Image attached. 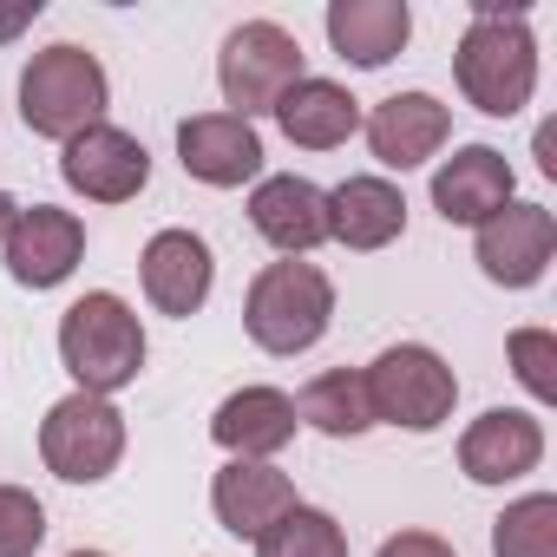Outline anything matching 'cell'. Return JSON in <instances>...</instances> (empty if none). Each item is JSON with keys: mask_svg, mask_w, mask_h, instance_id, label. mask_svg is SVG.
<instances>
[{"mask_svg": "<svg viewBox=\"0 0 557 557\" xmlns=\"http://www.w3.org/2000/svg\"><path fill=\"white\" fill-rule=\"evenodd\" d=\"M453 79L466 106H479L485 119H518L537 92V40H531L524 8L472 0V27L453 47Z\"/></svg>", "mask_w": 557, "mask_h": 557, "instance_id": "6da1fadb", "label": "cell"}, {"mask_svg": "<svg viewBox=\"0 0 557 557\" xmlns=\"http://www.w3.org/2000/svg\"><path fill=\"white\" fill-rule=\"evenodd\" d=\"M60 368L73 374L79 394H99V400L132 387L145 374V322H138V309L125 296H112V289H86L60 315Z\"/></svg>", "mask_w": 557, "mask_h": 557, "instance_id": "7a4b0ae2", "label": "cell"}, {"mask_svg": "<svg viewBox=\"0 0 557 557\" xmlns=\"http://www.w3.org/2000/svg\"><path fill=\"white\" fill-rule=\"evenodd\" d=\"M335 322V283H329V269L302 262V256H283V262H269L256 269V283L243 296V329L262 355H309Z\"/></svg>", "mask_w": 557, "mask_h": 557, "instance_id": "3957f363", "label": "cell"}, {"mask_svg": "<svg viewBox=\"0 0 557 557\" xmlns=\"http://www.w3.org/2000/svg\"><path fill=\"white\" fill-rule=\"evenodd\" d=\"M106 106H112V86H106V66L86 53V47H40L27 66H21V119L34 138H79L86 125H106Z\"/></svg>", "mask_w": 557, "mask_h": 557, "instance_id": "277c9868", "label": "cell"}, {"mask_svg": "<svg viewBox=\"0 0 557 557\" xmlns=\"http://www.w3.org/2000/svg\"><path fill=\"white\" fill-rule=\"evenodd\" d=\"M368 381V407L374 426H400V433H433L453 420L459 407V374L446 368L440 348L426 342H394L374 355V368H361Z\"/></svg>", "mask_w": 557, "mask_h": 557, "instance_id": "5b68a950", "label": "cell"}, {"mask_svg": "<svg viewBox=\"0 0 557 557\" xmlns=\"http://www.w3.org/2000/svg\"><path fill=\"white\" fill-rule=\"evenodd\" d=\"M309 79V60H302V40L289 27H275V21H243L223 53H216V86H223V106L236 119L256 125V112H275L283 106L289 86Z\"/></svg>", "mask_w": 557, "mask_h": 557, "instance_id": "8992f818", "label": "cell"}, {"mask_svg": "<svg viewBox=\"0 0 557 557\" xmlns=\"http://www.w3.org/2000/svg\"><path fill=\"white\" fill-rule=\"evenodd\" d=\"M40 459H47V472L66 479V485H99V479H112L119 459H125V413H119L112 400L73 387V394L53 400L47 420H40Z\"/></svg>", "mask_w": 557, "mask_h": 557, "instance_id": "52a82bcc", "label": "cell"}, {"mask_svg": "<svg viewBox=\"0 0 557 557\" xmlns=\"http://www.w3.org/2000/svg\"><path fill=\"white\" fill-rule=\"evenodd\" d=\"M550 256H557V216L544 203H518L511 197L498 216H485L472 230V262L498 289H537Z\"/></svg>", "mask_w": 557, "mask_h": 557, "instance_id": "ba28073f", "label": "cell"}, {"mask_svg": "<svg viewBox=\"0 0 557 557\" xmlns=\"http://www.w3.org/2000/svg\"><path fill=\"white\" fill-rule=\"evenodd\" d=\"M60 177L86 203H132L151 184V151L125 125L106 119V125H86L79 138L60 145Z\"/></svg>", "mask_w": 557, "mask_h": 557, "instance_id": "9c48e42d", "label": "cell"}, {"mask_svg": "<svg viewBox=\"0 0 557 557\" xmlns=\"http://www.w3.org/2000/svg\"><path fill=\"white\" fill-rule=\"evenodd\" d=\"M0 249H8V275L21 289H60L86 256V223L60 203H27L14 230L0 236Z\"/></svg>", "mask_w": 557, "mask_h": 557, "instance_id": "30bf717a", "label": "cell"}, {"mask_svg": "<svg viewBox=\"0 0 557 557\" xmlns=\"http://www.w3.org/2000/svg\"><path fill=\"white\" fill-rule=\"evenodd\" d=\"M138 283H145V302L171 322H190L203 302H210V283H216V256L197 230H158L138 256Z\"/></svg>", "mask_w": 557, "mask_h": 557, "instance_id": "8fae6325", "label": "cell"}, {"mask_svg": "<svg viewBox=\"0 0 557 557\" xmlns=\"http://www.w3.org/2000/svg\"><path fill=\"white\" fill-rule=\"evenodd\" d=\"M537 459H544V426L524 407H485L459 433V472L472 485H518L524 472H537Z\"/></svg>", "mask_w": 557, "mask_h": 557, "instance_id": "7c38bea8", "label": "cell"}, {"mask_svg": "<svg viewBox=\"0 0 557 557\" xmlns=\"http://www.w3.org/2000/svg\"><path fill=\"white\" fill-rule=\"evenodd\" d=\"M249 223L269 249L283 256H309L329 243V190L315 177H296V171H275V177H256L249 190Z\"/></svg>", "mask_w": 557, "mask_h": 557, "instance_id": "4fadbf2b", "label": "cell"}, {"mask_svg": "<svg viewBox=\"0 0 557 557\" xmlns=\"http://www.w3.org/2000/svg\"><path fill=\"white\" fill-rule=\"evenodd\" d=\"M177 164L210 190H236L262 177V138L236 112H197L177 125Z\"/></svg>", "mask_w": 557, "mask_h": 557, "instance_id": "5bb4252c", "label": "cell"}, {"mask_svg": "<svg viewBox=\"0 0 557 557\" xmlns=\"http://www.w3.org/2000/svg\"><path fill=\"white\" fill-rule=\"evenodd\" d=\"M361 132H368V151L381 158V171H420L453 138V112L433 92H394L374 112H361Z\"/></svg>", "mask_w": 557, "mask_h": 557, "instance_id": "9a60e30c", "label": "cell"}, {"mask_svg": "<svg viewBox=\"0 0 557 557\" xmlns=\"http://www.w3.org/2000/svg\"><path fill=\"white\" fill-rule=\"evenodd\" d=\"M289 505H302L296 498V485H289V472L275 466V459H230L216 479H210V511H216V524L230 531V537H262L275 518H283Z\"/></svg>", "mask_w": 557, "mask_h": 557, "instance_id": "2e32d148", "label": "cell"}, {"mask_svg": "<svg viewBox=\"0 0 557 557\" xmlns=\"http://www.w3.org/2000/svg\"><path fill=\"white\" fill-rule=\"evenodd\" d=\"M511 158L498 151V145H459L440 171H433V210L446 216V223H466V230H479L485 216H498L505 203H511Z\"/></svg>", "mask_w": 557, "mask_h": 557, "instance_id": "e0dca14e", "label": "cell"}, {"mask_svg": "<svg viewBox=\"0 0 557 557\" xmlns=\"http://www.w3.org/2000/svg\"><path fill=\"white\" fill-rule=\"evenodd\" d=\"M296 400L283 387H236L216 413H210V440L230 459H275L296 440Z\"/></svg>", "mask_w": 557, "mask_h": 557, "instance_id": "ac0fdd59", "label": "cell"}, {"mask_svg": "<svg viewBox=\"0 0 557 557\" xmlns=\"http://www.w3.org/2000/svg\"><path fill=\"white\" fill-rule=\"evenodd\" d=\"M407 40H413L407 0H329V47L348 66L381 73L394 53H407Z\"/></svg>", "mask_w": 557, "mask_h": 557, "instance_id": "d6986e66", "label": "cell"}, {"mask_svg": "<svg viewBox=\"0 0 557 557\" xmlns=\"http://www.w3.org/2000/svg\"><path fill=\"white\" fill-rule=\"evenodd\" d=\"M407 236V197L400 184L387 177H348L329 190V243H348V249H387Z\"/></svg>", "mask_w": 557, "mask_h": 557, "instance_id": "ffe728a7", "label": "cell"}, {"mask_svg": "<svg viewBox=\"0 0 557 557\" xmlns=\"http://www.w3.org/2000/svg\"><path fill=\"white\" fill-rule=\"evenodd\" d=\"M269 119L283 125V138H289L296 151H335V145H348V138L361 132V99H355L348 86L309 73L302 86L283 92V106H275Z\"/></svg>", "mask_w": 557, "mask_h": 557, "instance_id": "44dd1931", "label": "cell"}, {"mask_svg": "<svg viewBox=\"0 0 557 557\" xmlns=\"http://www.w3.org/2000/svg\"><path fill=\"white\" fill-rule=\"evenodd\" d=\"M296 420L315 426L322 440H361V433L374 426L361 368H329V374H315V381L296 394Z\"/></svg>", "mask_w": 557, "mask_h": 557, "instance_id": "7402d4cb", "label": "cell"}, {"mask_svg": "<svg viewBox=\"0 0 557 557\" xmlns=\"http://www.w3.org/2000/svg\"><path fill=\"white\" fill-rule=\"evenodd\" d=\"M256 557H348V531L322 505H289L256 537Z\"/></svg>", "mask_w": 557, "mask_h": 557, "instance_id": "603a6c76", "label": "cell"}, {"mask_svg": "<svg viewBox=\"0 0 557 557\" xmlns=\"http://www.w3.org/2000/svg\"><path fill=\"white\" fill-rule=\"evenodd\" d=\"M492 557H557V492H524L492 518Z\"/></svg>", "mask_w": 557, "mask_h": 557, "instance_id": "cb8c5ba5", "label": "cell"}, {"mask_svg": "<svg viewBox=\"0 0 557 557\" xmlns=\"http://www.w3.org/2000/svg\"><path fill=\"white\" fill-rule=\"evenodd\" d=\"M505 355H511V374L524 381V394L537 407H550L557 400V335L550 329H511Z\"/></svg>", "mask_w": 557, "mask_h": 557, "instance_id": "d4e9b609", "label": "cell"}, {"mask_svg": "<svg viewBox=\"0 0 557 557\" xmlns=\"http://www.w3.org/2000/svg\"><path fill=\"white\" fill-rule=\"evenodd\" d=\"M47 544V505L27 485H0V557H34Z\"/></svg>", "mask_w": 557, "mask_h": 557, "instance_id": "484cf974", "label": "cell"}, {"mask_svg": "<svg viewBox=\"0 0 557 557\" xmlns=\"http://www.w3.org/2000/svg\"><path fill=\"white\" fill-rule=\"evenodd\" d=\"M374 557H459V550H453L440 531H394Z\"/></svg>", "mask_w": 557, "mask_h": 557, "instance_id": "4316f807", "label": "cell"}, {"mask_svg": "<svg viewBox=\"0 0 557 557\" xmlns=\"http://www.w3.org/2000/svg\"><path fill=\"white\" fill-rule=\"evenodd\" d=\"M40 21V0H21V8H0V40H14L21 27H34Z\"/></svg>", "mask_w": 557, "mask_h": 557, "instance_id": "83f0119b", "label": "cell"}, {"mask_svg": "<svg viewBox=\"0 0 557 557\" xmlns=\"http://www.w3.org/2000/svg\"><path fill=\"white\" fill-rule=\"evenodd\" d=\"M14 216H21V203H14L8 190H0V236H8V230H14Z\"/></svg>", "mask_w": 557, "mask_h": 557, "instance_id": "f1b7e54d", "label": "cell"}, {"mask_svg": "<svg viewBox=\"0 0 557 557\" xmlns=\"http://www.w3.org/2000/svg\"><path fill=\"white\" fill-rule=\"evenodd\" d=\"M66 557H106V550H66Z\"/></svg>", "mask_w": 557, "mask_h": 557, "instance_id": "f546056e", "label": "cell"}]
</instances>
